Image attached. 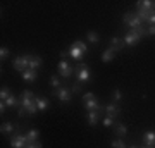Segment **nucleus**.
<instances>
[{"mask_svg":"<svg viewBox=\"0 0 155 148\" xmlns=\"http://www.w3.org/2000/svg\"><path fill=\"white\" fill-rule=\"evenodd\" d=\"M35 104H36L38 110H47L50 107V102L47 98H41V97H35Z\"/></svg>","mask_w":155,"mask_h":148,"instance_id":"4468645a","label":"nucleus"},{"mask_svg":"<svg viewBox=\"0 0 155 148\" xmlns=\"http://www.w3.org/2000/svg\"><path fill=\"white\" fill-rule=\"evenodd\" d=\"M69 57H72L74 61H81V59L84 57V54H83V52H81L79 48H78L76 45L72 43V45H71V48H69Z\"/></svg>","mask_w":155,"mask_h":148,"instance_id":"9d476101","label":"nucleus"},{"mask_svg":"<svg viewBox=\"0 0 155 148\" xmlns=\"http://www.w3.org/2000/svg\"><path fill=\"white\" fill-rule=\"evenodd\" d=\"M9 97H11V90H9L7 86H4L2 90H0V100H2V102H5Z\"/></svg>","mask_w":155,"mask_h":148,"instance_id":"5701e85b","label":"nucleus"},{"mask_svg":"<svg viewBox=\"0 0 155 148\" xmlns=\"http://www.w3.org/2000/svg\"><path fill=\"white\" fill-rule=\"evenodd\" d=\"M5 105H7V107H16V105L19 107V100H17L16 97H12V95H11V97L5 100Z\"/></svg>","mask_w":155,"mask_h":148,"instance_id":"393cba45","label":"nucleus"},{"mask_svg":"<svg viewBox=\"0 0 155 148\" xmlns=\"http://www.w3.org/2000/svg\"><path fill=\"white\" fill-rule=\"evenodd\" d=\"M143 148H153V146H143Z\"/></svg>","mask_w":155,"mask_h":148,"instance_id":"ea45409f","label":"nucleus"},{"mask_svg":"<svg viewBox=\"0 0 155 148\" xmlns=\"http://www.w3.org/2000/svg\"><path fill=\"white\" fill-rule=\"evenodd\" d=\"M50 84L55 88V90H59V88H61V79H59L57 76H52L50 77Z\"/></svg>","mask_w":155,"mask_h":148,"instance_id":"cd10ccee","label":"nucleus"},{"mask_svg":"<svg viewBox=\"0 0 155 148\" xmlns=\"http://www.w3.org/2000/svg\"><path fill=\"white\" fill-rule=\"evenodd\" d=\"M136 5H138V9H143V11H148V12H155V2H152V0H140Z\"/></svg>","mask_w":155,"mask_h":148,"instance_id":"1a4fd4ad","label":"nucleus"},{"mask_svg":"<svg viewBox=\"0 0 155 148\" xmlns=\"http://www.w3.org/2000/svg\"><path fill=\"white\" fill-rule=\"evenodd\" d=\"M76 77L79 83H88L91 79V71L84 64H79V67H78V71H76Z\"/></svg>","mask_w":155,"mask_h":148,"instance_id":"7ed1b4c3","label":"nucleus"},{"mask_svg":"<svg viewBox=\"0 0 155 148\" xmlns=\"http://www.w3.org/2000/svg\"><path fill=\"white\" fill-rule=\"evenodd\" d=\"M57 67H59V74H61L62 77H71L72 76V66L67 61H64V59H62V61L59 62V66H57Z\"/></svg>","mask_w":155,"mask_h":148,"instance_id":"39448f33","label":"nucleus"},{"mask_svg":"<svg viewBox=\"0 0 155 148\" xmlns=\"http://www.w3.org/2000/svg\"><path fill=\"white\" fill-rule=\"evenodd\" d=\"M79 90H81V86H79V84H72V88H71V91H79Z\"/></svg>","mask_w":155,"mask_h":148,"instance_id":"4c0bfd02","label":"nucleus"},{"mask_svg":"<svg viewBox=\"0 0 155 148\" xmlns=\"http://www.w3.org/2000/svg\"><path fill=\"white\" fill-rule=\"evenodd\" d=\"M11 146L12 148H26L28 146V138L24 136V134H11Z\"/></svg>","mask_w":155,"mask_h":148,"instance_id":"f257e3e1","label":"nucleus"},{"mask_svg":"<svg viewBox=\"0 0 155 148\" xmlns=\"http://www.w3.org/2000/svg\"><path fill=\"white\" fill-rule=\"evenodd\" d=\"M147 35H155V24H148V29H147Z\"/></svg>","mask_w":155,"mask_h":148,"instance_id":"473e14b6","label":"nucleus"},{"mask_svg":"<svg viewBox=\"0 0 155 148\" xmlns=\"http://www.w3.org/2000/svg\"><path fill=\"white\" fill-rule=\"evenodd\" d=\"M105 114L109 115V117H112V119H116V117L121 115V109H119L116 104H109V105H105Z\"/></svg>","mask_w":155,"mask_h":148,"instance_id":"6e6552de","label":"nucleus"},{"mask_svg":"<svg viewBox=\"0 0 155 148\" xmlns=\"http://www.w3.org/2000/svg\"><path fill=\"white\" fill-rule=\"evenodd\" d=\"M0 131L4 133V134H14V133H16V127H14V124H11V122H4V124L0 126Z\"/></svg>","mask_w":155,"mask_h":148,"instance_id":"f3484780","label":"nucleus"},{"mask_svg":"<svg viewBox=\"0 0 155 148\" xmlns=\"http://www.w3.org/2000/svg\"><path fill=\"white\" fill-rule=\"evenodd\" d=\"M26 138H28V143H35V141H38V138H40V131H38V129H29V131L26 133Z\"/></svg>","mask_w":155,"mask_h":148,"instance_id":"6ab92c4d","label":"nucleus"},{"mask_svg":"<svg viewBox=\"0 0 155 148\" xmlns=\"http://www.w3.org/2000/svg\"><path fill=\"white\" fill-rule=\"evenodd\" d=\"M110 146H112V148H127V145L122 141V140H112Z\"/></svg>","mask_w":155,"mask_h":148,"instance_id":"a878e982","label":"nucleus"},{"mask_svg":"<svg viewBox=\"0 0 155 148\" xmlns=\"http://www.w3.org/2000/svg\"><path fill=\"white\" fill-rule=\"evenodd\" d=\"M61 57L64 59V61H67V57H69V50H62V52H61Z\"/></svg>","mask_w":155,"mask_h":148,"instance_id":"f704fd0d","label":"nucleus"},{"mask_svg":"<svg viewBox=\"0 0 155 148\" xmlns=\"http://www.w3.org/2000/svg\"><path fill=\"white\" fill-rule=\"evenodd\" d=\"M7 57H9V48H7V47H2V48H0V59L4 61Z\"/></svg>","mask_w":155,"mask_h":148,"instance_id":"c756f323","label":"nucleus"},{"mask_svg":"<svg viewBox=\"0 0 155 148\" xmlns=\"http://www.w3.org/2000/svg\"><path fill=\"white\" fill-rule=\"evenodd\" d=\"M122 47H124V41H122L121 38H117V36L110 38V48H114L116 52H121Z\"/></svg>","mask_w":155,"mask_h":148,"instance_id":"dca6fc26","label":"nucleus"},{"mask_svg":"<svg viewBox=\"0 0 155 148\" xmlns=\"http://www.w3.org/2000/svg\"><path fill=\"white\" fill-rule=\"evenodd\" d=\"M86 38H88V41L90 43H98V40H100V36L95 31H90L88 35H86Z\"/></svg>","mask_w":155,"mask_h":148,"instance_id":"b1692460","label":"nucleus"},{"mask_svg":"<svg viewBox=\"0 0 155 148\" xmlns=\"http://www.w3.org/2000/svg\"><path fill=\"white\" fill-rule=\"evenodd\" d=\"M7 110V105H5V102H0V114H4Z\"/></svg>","mask_w":155,"mask_h":148,"instance_id":"c9c22d12","label":"nucleus"},{"mask_svg":"<svg viewBox=\"0 0 155 148\" xmlns=\"http://www.w3.org/2000/svg\"><path fill=\"white\" fill-rule=\"evenodd\" d=\"M145 146H155V131H147L143 134Z\"/></svg>","mask_w":155,"mask_h":148,"instance_id":"9b49d317","label":"nucleus"},{"mask_svg":"<svg viewBox=\"0 0 155 148\" xmlns=\"http://www.w3.org/2000/svg\"><path fill=\"white\" fill-rule=\"evenodd\" d=\"M104 126H107V127H110V126H116V121H114V119H112V117H109V115H105V117H104Z\"/></svg>","mask_w":155,"mask_h":148,"instance_id":"c85d7f7f","label":"nucleus"},{"mask_svg":"<svg viewBox=\"0 0 155 148\" xmlns=\"http://www.w3.org/2000/svg\"><path fill=\"white\" fill-rule=\"evenodd\" d=\"M116 54H117L116 50H114V48H110V47H109V48H107L105 52H104V55H102V61H104V62H110L112 59L116 57Z\"/></svg>","mask_w":155,"mask_h":148,"instance_id":"a211bd4d","label":"nucleus"},{"mask_svg":"<svg viewBox=\"0 0 155 148\" xmlns=\"http://www.w3.org/2000/svg\"><path fill=\"white\" fill-rule=\"evenodd\" d=\"M116 134H119V136H126L127 134V127L124 126V124H121V122H116Z\"/></svg>","mask_w":155,"mask_h":148,"instance_id":"4be33fe9","label":"nucleus"},{"mask_svg":"<svg viewBox=\"0 0 155 148\" xmlns=\"http://www.w3.org/2000/svg\"><path fill=\"white\" fill-rule=\"evenodd\" d=\"M98 121H100V114L97 112V110H93V112H88V124H90V126H95Z\"/></svg>","mask_w":155,"mask_h":148,"instance_id":"aec40b11","label":"nucleus"},{"mask_svg":"<svg viewBox=\"0 0 155 148\" xmlns=\"http://www.w3.org/2000/svg\"><path fill=\"white\" fill-rule=\"evenodd\" d=\"M136 16H138V19L141 22H148V17L152 16V12L143 11V9H138V11H136Z\"/></svg>","mask_w":155,"mask_h":148,"instance_id":"412c9836","label":"nucleus"},{"mask_svg":"<svg viewBox=\"0 0 155 148\" xmlns=\"http://www.w3.org/2000/svg\"><path fill=\"white\" fill-rule=\"evenodd\" d=\"M140 40H141V36L138 35V31H136V29H131V31L122 38V41H124V45H136Z\"/></svg>","mask_w":155,"mask_h":148,"instance_id":"423d86ee","label":"nucleus"},{"mask_svg":"<svg viewBox=\"0 0 155 148\" xmlns=\"http://www.w3.org/2000/svg\"><path fill=\"white\" fill-rule=\"evenodd\" d=\"M40 67H41V59L36 57V55H31V57H29V69L38 71Z\"/></svg>","mask_w":155,"mask_h":148,"instance_id":"2eb2a0df","label":"nucleus"},{"mask_svg":"<svg viewBox=\"0 0 155 148\" xmlns=\"http://www.w3.org/2000/svg\"><path fill=\"white\" fill-rule=\"evenodd\" d=\"M148 24H155V12H152V16L148 17Z\"/></svg>","mask_w":155,"mask_h":148,"instance_id":"e433bc0d","label":"nucleus"},{"mask_svg":"<svg viewBox=\"0 0 155 148\" xmlns=\"http://www.w3.org/2000/svg\"><path fill=\"white\" fill-rule=\"evenodd\" d=\"M54 95H55L61 102H69V100H71V97H72L71 90H69V88H62V86L59 88V90H55V91H54Z\"/></svg>","mask_w":155,"mask_h":148,"instance_id":"0eeeda50","label":"nucleus"},{"mask_svg":"<svg viewBox=\"0 0 155 148\" xmlns=\"http://www.w3.org/2000/svg\"><path fill=\"white\" fill-rule=\"evenodd\" d=\"M74 45H76L83 54H88V47H86V43H83V41H79V40H78V41H74Z\"/></svg>","mask_w":155,"mask_h":148,"instance_id":"bb28decb","label":"nucleus"},{"mask_svg":"<svg viewBox=\"0 0 155 148\" xmlns=\"http://www.w3.org/2000/svg\"><path fill=\"white\" fill-rule=\"evenodd\" d=\"M112 97H114V102H119V100L122 98L121 90H114V93H112Z\"/></svg>","mask_w":155,"mask_h":148,"instance_id":"7c9ffc66","label":"nucleus"},{"mask_svg":"<svg viewBox=\"0 0 155 148\" xmlns=\"http://www.w3.org/2000/svg\"><path fill=\"white\" fill-rule=\"evenodd\" d=\"M29 57L31 55H21V57L14 59V69L19 72H24L26 69H29Z\"/></svg>","mask_w":155,"mask_h":148,"instance_id":"f03ea898","label":"nucleus"},{"mask_svg":"<svg viewBox=\"0 0 155 148\" xmlns=\"http://www.w3.org/2000/svg\"><path fill=\"white\" fill-rule=\"evenodd\" d=\"M90 98H95V95L91 93V91H88V93L83 95V102H84V100H90Z\"/></svg>","mask_w":155,"mask_h":148,"instance_id":"72a5a7b5","label":"nucleus"},{"mask_svg":"<svg viewBox=\"0 0 155 148\" xmlns=\"http://www.w3.org/2000/svg\"><path fill=\"white\" fill-rule=\"evenodd\" d=\"M122 19H124V22H126L127 26L133 28V29H138L140 26H143L136 14H129V12H127V14H124V16H122Z\"/></svg>","mask_w":155,"mask_h":148,"instance_id":"20e7f679","label":"nucleus"},{"mask_svg":"<svg viewBox=\"0 0 155 148\" xmlns=\"http://www.w3.org/2000/svg\"><path fill=\"white\" fill-rule=\"evenodd\" d=\"M26 148H43V145H41L40 141H35V143H28Z\"/></svg>","mask_w":155,"mask_h":148,"instance_id":"2f4dec72","label":"nucleus"},{"mask_svg":"<svg viewBox=\"0 0 155 148\" xmlns=\"http://www.w3.org/2000/svg\"><path fill=\"white\" fill-rule=\"evenodd\" d=\"M36 77H38V72L33 71V69H26V71L22 72V79H24V81H28V83L36 81Z\"/></svg>","mask_w":155,"mask_h":148,"instance_id":"f8f14e48","label":"nucleus"},{"mask_svg":"<svg viewBox=\"0 0 155 148\" xmlns=\"http://www.w3.org/2000/svg\"><path fill=\"white\" fill-rule=\"evenodd\" d=\"M127 148H138V146H134V145H131V146H127Z\"/></svg>","mask_w":155,"mask_h":148,"instance_id":"58836bf2","label":"nucleus"},{"mask_svg":"<svg viewBox=\"0 0 155 148\" xmlns=\"http://www.w3.org/2000/svg\"><path fill=\"white\" fill-rule=\"evenodd\" d=\"M84 107H86V110H88V112H93V110H97V112H98L100 104L97 102V98H90V100H84Z\"/></svg>","mask_w":155,"mask_h":148,"instance_id":"ddd939ff","label":"nucleus"}]
</instances>
